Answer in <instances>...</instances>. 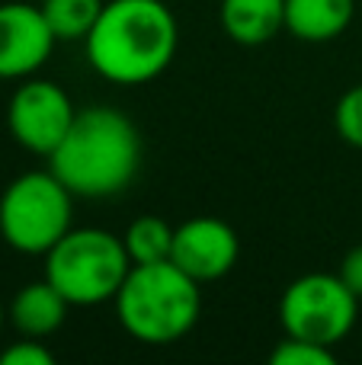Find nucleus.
<instances>
[{"mask_svg":"<svg viewBox=\"0 0 362 365\" xmlns=\"http://www.w3.org/2000/svg\"><path fill=\"white\" fill-rule=\"evenodd\" d=\"M83 48L103 81L138 87L170 68L180 48V26L164 0H106Z\"/></svg>","mask_w":362,"mask_h":365,"instance_id":"1","label":"nucleus"},{"mask_svg":"<svg viewBox=\"0 0 362 365\" xmlns=\"http://www.w3.org/2000/svg\"><path fill=\"white\" fill-rule=\"evenodd\" d=\"M138 128L113 106L77 109L74 125L48 158V170L77 199H113L125 192L138 173Z\"/></svg>","mask_w":362,"mask_h":365,"instance_id":"2","label":"nucleus"},{"mask_svg":"<svg viewBox=\"0 0 362 365\" xmlns=\"http://www.w3.org/2000/svg\"><path fill=\"white\" fill-rule=\"evenodd\" d=\"M113 304L122 330L132 340L145 346H170L199 324L202 285L170 259L141 263L128 269Z\"/></svg>","mask_w":362,"mask_h":365,"instance_id":"3","label":"nucleus"},{"mask_svg":"<svg viewBox=\"0 0 362 365\" xmlns=\"http://www.w3.org/2000/svg\"><path fill=\"white\" fill-rule=\"evenodd\" d=\"M128 269L132 259L122 237L103 227H71L45 253V279L77 308L113 302Z\"/></svg>","mask_w":362,"mask_h":365,"instance_id":"4","label":"nucleus"},{"mask_svg":"<svg viewBox=\"0 0 362 365\" xmlns=\"http://www.w3.org/2000/svg\"><path fill=\"white\" fill-rule=\"evenodd\" d=\"M77 195L51 170H29L0 192V237L23 257H45L74 221Z\"/></svg>","mask_w":362,"mask_h":365,"instance_id":"5","label":"nucleus"},{"mask_svg":"<svg viewBox=\"0 0 362 365\" xmlns=\"http://www.w3.org/2000/svg\"><path fill=\"white\" fill-rule=\"evenodd\" d=\"M359 298L333 272L299 276L279 298V324L286 336L337 346L356 327Z\"/></svg>","mask_w":362,"mask_h":365,"instance_id":"6","label":"nucleus"},{"mask_svg":"<svg viewBox=\"0 0 362 365\" xmlns=\"http://www.w3.org/2000/svg\"><path fill=\"white\" fill-rule=\"evenodd\" d=\"M74 119L77 109L71 96L55 81L42 77H26L6 103V128L13 141L38 158H51Z\"/></svg>","mask_w":362,"mask_h":365,"instance_id":"7","label":"nucleus"},{"mask_svg":"<svg viewBox=\"0 0 362 365\" xmlns=\"http://www.w3.org/2000/svg\"><path fill=\"white\" fill-rule=\"evenodd\" d=\"M237 257H241V240L228 221L199 215V218H190L180 227H173L170 263H177L199 285L228 276Z\"/></svg>","mask_w":362,"mask_h":365,"instance_id":"8","label":"nucleus"},{"mask_svg":"<svg viewBox=\"0 0 362 365\" xmlns=\"http://www.w3.org/2000/svg\"><path fill=\"white\" fill-rule=\"evenodd\" d=\"M55 42L42 6L19 0L0 4V81L32 77L51 58Z\"/></svg>","mask_w":362,"mask_h":365,"instance_id":"9","label":"nucleus"},{"mask_svg":"<svg viewBox=\"0 0 362 365\" xmlns=\"http://www.w3.org/2000/svg\"><path fill=\"white\" fill-rule=\"evenodd\" d=\"M71 302L48 282V279H38V282H26L23 289L13 295L10 308H6V321L13 324L19 336H45L58 334L68 317Z\"/></svg>","mask_w":362,"mask_h":365,"instance_id":"10","label":"nucleus"},{"mask_svg":"<svg viewBox=\"0 0 362 365\" xmlns=\"http://www.w3.org/2000/svg\"><path fill=\"white\" fill-rule=\"evenodd\" d=\"M222 29L237 45H267L286 29V0H222Z\"/></svg>","mask_w":362,"mask_h":365,"instance_id":"11","label":"nucleus"},{"mask_svg":"<svg viewBox=\"0 0 362 365\" xmlns=\"http://www.w3.org/2000/svg\"><path fill=\"white\" fill-rule=\"evenodd\" d=\"M356 16V0H286V32L299 42H333Z\"/></svg>","mask_w":362,"mask_h":365,"instance_id":"12","label":"nucleus"},{"mask_svg":"<svg viewBox=\"0 0 362 365\" xmlns=\"http://www.w3.org/2000/svg\"><path fill=\"white\" fill-rule=\"evenodd\" d=\"M122 244L128 250L132 266L141 263H164L173 253V227L164 218H154V215H141L122 234Z\"/></svg>","mask_w":362,"mask_h":365,"instance_id":"13","label":"nucleus"},{"mask_svg":"<svg viewBox=\"0 0 362 365\" xmlns=\"http://www.w3.org/2000/svg\"><path fill=\"white\" fill-rule=\"evenodd\" d=\"M38 6L58 42H83L103 13V0H42Z\"/></svg>","mask_w":362,"mask_h":365,"instance_id":"14","label":"nucleus"},{"mask_svg":"<svg viewBox=\"0 0 362 365\" xmlns=\"http://www.w3.org/2000/svg\"><path fill=\"white\" fill-rule=\"evenodd\" d=\"M269 362L273 365H333L337 356H333L331 346H321V343H311V340H299V336H286V340H279L276 349L269 353Z\"/></svg>","mask_w":362,"mask_h":365,"instance_id":"15","label":"nucleus"},{"mask_svg":"<svg viewBox=\"0 0 362 365\" xmlns=\"http://www.w3.org/2000/svg\"><path fill=\"white\" fill-rule=\"evenodd\" d=\"M333 125H337L340 138L346 145L362 151V83H356L353 90H346L340 96L337 109H333Z\"/></svg>","mask_w":362,"mask_h":365,"instance_id":"16","label":"nucleus"},{"mask_svg":"<svg viewBox=\"0 0 362 365\" xmlns=\"http://www.w3.org/2000/svg\"><path fill=\"white\" fill-rule=\"evenodd\" d=\"M0 365H55V353L36 336H19L0 353Z\"/></svg>","mask_w":362,"mask_h":365,"instance_id":"17","label":"nucleus"},{"mask_svg":"<svg viewBox=\"0 0 362 365\" xmlns=\"http://www.w3.org/2000/svg\"><path fill=\"white\" fill-rule=\"evenodd\" d=\"M340 279L346 282V289L353 292V295L362 302V244H356L350 253L343 257V263H340Z\"/></svg>","mask_w":362,"mask_h":365,"instance_id":"18","label":"nucleus"},{"mask_svg":"<svg viewBox=\"0 0 362 365\" xmlns=\"http://www.w3.org/2000/svg\"><path fill=\"white\" fill-rule=\"evenodd\" d=\"M4 324H6V308H4V302H0V330H4Z\"/></svg>","mask_w":362,"mask_h":365,"instance_id":"19","label":"nucleus"}]
</instances>
